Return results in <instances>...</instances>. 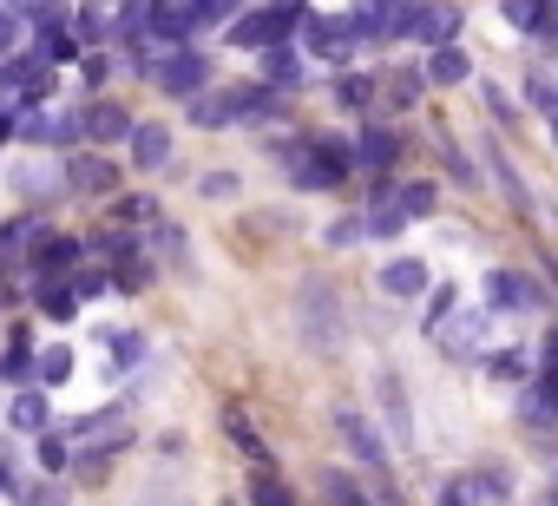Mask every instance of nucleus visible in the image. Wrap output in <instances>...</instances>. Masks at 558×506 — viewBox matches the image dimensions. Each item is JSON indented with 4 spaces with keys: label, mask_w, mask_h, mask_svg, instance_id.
Wrapping results in <instances>:
<instances>
[{
    "label": "nucleus",
    "mask_w": 558,
    "mask_h": 506,
    "mask_svg": "<svg viewBox=\"0 0 558 506\" xmlns=\"http://www.w3.org/2000/svg\"><path fill=\"white\" fill-rule=\"evenodd\" d=\"M296 27H310V8H243L223 40L243 53H276V47H290Z\"/></svg>",
    "instance_id": "obj_1"
},
{
    "label": "nucleus",
    "mask_w": 558,
    "mask_h": 506,
    "mask_svg": "<svg viewBox=\"0 0 558 506\" xmlns=\"http://www.w3.org/2000/svg\"><path fill=\"white\" fill-rule=\"evenodd\" d=\"M151 86L165 93V99H204L210 93V53H197V47H184V53H165L158 60V73H151Z\"/></svg>",
    "instance_id": "obj_2"
},
{
    "label": "nucleus",
    "mask_w": 558,
    "mask_h": 506,
    "mask_svg": "<svg viewBox=\"0 0 558 506\" xmlns=\"http://www.w3.org/2000/svg\"><path fill=\"white\" fill-rule=\"evenodd\" d=\"M80 125H86V152L132 145V132H138V119H132L119 99H86V106H80Z\"/></svg>",
    "instance_id": "obj_3"
},
{
    "label": "nucleus",
    "mask_w": 558,
    "mask_h": 506,
    "mask_svg": "<svg viewBox=\"0 0 558 506\" xmlns=\"http://www.w3.org/2000/svg\"><path fill=\"white\" fill-rule=\"evenodd\" d=\"M66 184H73V197H112L125 184V165L112 152H73L66 158Z\"/></svg>",
    "instance_id": "obj_4"
},
{
    "label": "nucleus",
    "mask_w": 558,
    "mask_h": 506,
    "mask_svg": "<svg viewBox=\"0 0 558 506\" xmlns=\"http://www.w3.org/2000/svg\"><path fill=\"white\" fill-rule=\"evenodd\" d=\"M8 184L27 197V210L73 197V184H66V165H14V171H8Z\"/></svg>",
    "instance_id": "obj_5"
},
{
    "label": "nucleus",
    "mask_w": 558,
    "mask_h": 506,
    "mask_svg": "<svg viewBox=\"0 0 558 506\" xmlns=\"http://www.w3.org/2000/svg\"><path fill=\"white\" fill-rule=\"evenodd\" d=\"M296 310H303V329H310V342H316V349H336V342H342V323H336V290H329V284H316V277H310Z\"/></svg>",
    "instance_id": "obj_6"
},
{
    "label": "nucleus",
    "mask_w": 558,
    "mask_h": 506,
    "mask_svg": "<svg viewBox=\"0 0 558 506\" xmlns=\"http://www.w3.org/2000/svg\"><path fill=\"white\" fill-rule=\"evenodd\" d=\"M336 434L349 441V454H355L362 467H375V473L388 467V441L368 427V414H355V408H336Z\"/></svg>",
    "instance_id": "obj_7"
},
{
    "label": "nucleus",
    "mask_w": 558,
    "mask_h": 506,
    "mask_svg": "<svg viewBox=\"0 0 558 506\" xmlns=\"http://www.w3.org/2000/svg\"><path fill=\"white\" fill-rule=\"evenodd\" d=\"M125 152H132V171H145V178L165 171V165H171V125H165V119H138V132H132Z\"/></svg>",
    "instance_id": "obj_8"
},
{
    "label": "nucleus",
    "mask_w": 558,
    "mask_h": 506,
    "mask_svg": "<svg viewBox=\"0 0 558 506\" xmlns=\"http://www.w3.org/2000/svg\"><path fill=\"white\" fill-rule=\"evenodd\" d=\"M8 427H14V434H34V441H40V434H53V395H47L40 382H34V388H21V395L8 401Z\"/></svg>",
    "instance_id": "obj_9"
},
{
    "label": "nucleus",
    "mask_w": 558,
    "mask_h": 506,
    "mask_svg": "<svg viewBox=\"0 0 558 506\" xmlns=\"http://www.w3.org/2000/svg\"><path fill=\"white\" fill-rule=\"evenodd\" d=\"M453 27H460V14H447V8H401V34H408V40H427V47H440V53H447Z\"/></svg>",
    "instance_id": "obj_10"
},
{
    "label": "nucleus",
    "mask_w": 558,
    "mask_h": 506,
    "mask_svg": "<svg viewBox=\"0 0 558 506\" xmlns=\"http://www.w3.org/2000/svg\"><path fill=\"white\" fill-rule=\"evenodd\" d=\"M223 434H230V447H236L256 473H276V454H269V441L250 427V414H243V408H223Z\"/></svg>",
    "instance_id": "obj_11"
},
{
    "label": "nucleus",
    "mask_w": 558,
    "mask_h": 506,
    "mask_svg": "<svg viewBox=\"0 0 558 506\" xmlns=\"http://www.w3.org/2000/svg\"><path fill=\"white\" fill-rule=\"evenodd\" d=\"M34 375H40V342L27 329H14V342L0 349V382H14V395H21V388H34Z\"/></svg>",
    "instance_id": "obj_12"
},
{
    "label": "nucleus",
    "mask_w": 558,
    "mask_h": 506,
    "mask_svg": "<svg viewBox=\"0 0 558 506\" xmlns=\"http://www.w3.org/2000/svg\"><path fill=\"white\" fill-rule=\"evenodd\" d=\"M303 47H310L316 60H349V47H355V27H349V21H316V14H310V27H303Z\"/></svg>",
    "instance_id": "obj_13"
},
{
    "label": "nucleus",
    "mask_w": 558,
    "mask_h": 506,
    "mask_svg": "<svg viewBox=\"0 0 558 506\" xmlns=\"http://www.w3.org/2000/svg\"><path fill=\"white\" fill-rule=\"evenodd\" d=\"M263 86L283 99V93H296L303 86V53L296 47H276V53H263Z\"/></svg>",
    "instance_id": "obj_14"
},
{
    "label": "nucleus",
    "mask_w": 558,
    "mask_h": 506,
    "mask_svg": "<svg viewBox=\"0 0 558 506\" xmlns=\"http://www.w3.org/2000/svg\"><path fill=\"white\" fill-rule=\"evenodd\" d=\"M73 40L86 53H106L112 47V8H73Z\"/></svg>",
    "instance_id": "obj_15"
},
{
    "label": "nucleus",
    "mask_w": 558,
    "mask_h": 506,
    "mask_svg": "<svg viewBox=\"0 0 558 506\" xmlns=\"http://www.w3.org/2000/svg\"><path fill=\"white\" fill-rule=\"evenodd\" d=\"M14 145H27V152H60V112H53V106H47V112H21Z\"/></svg>",
    "instance_id": "obj_16"
},
{
    "label": "nucleus",
    "mask_w": 558,
    "mask_h": 506,
    "mask_svg": "<svg viewBox=\"0 0 558 506\" xmlns=\"http://www.w3.org/2000/svg\"><path fill=\"white\" fill-rule=\"evenodd\" d=\"M106 349H112V362H106V375H132L145 356H151V342H145V329H112L106 336Z\"/></svg>",
    "instance_id": "obj_17"
},
{
    "label": "nucleus",
    "mask_w": 558,
    "mask_h": 506,
    "mask_svg": "<svg viewBox=\"0 0 558 506\" xmlns=\"http://www.w3.org/2000/svg\"><path fill=\"white\" fill-rule=\"evenodd\" d=\"M395 152H401V138H395L388 125H368V132L355 138V165H368V171H388Z\"/></svg>",
    "instance_id": "obj_18"
},
{
    "label": "nucleus",
    "mask_w": 558,
    "mask_h": 506,
    "mask_svg": "<svg viewBox=\"0 0 558 506\" xmlns=\"http://www.w3.org/2000/svg\"><path fill=\"white\" fill-rule=\"evenodd\" d=\"M112 217H119V230H158V224H165V210H158V197H151V191L119 197V204H112Z\"/></svg>",
    "instance_id": "obj_19"
},
{
    "label": "nucleus",
    "mask_w": 558,
    "mask_h": 506,
    "mask_svg": "<svg viewBox=\"0 0 558 506\" xmlns=\"http://www.w3.org/2000/svg\"><path fill=\"white\" fill-rule=\"evenodd\" d=\"M486 290H493V310H525V303H538L532 277H519V270H493Z\"/></svg>",
    "instance_id": "obj_20"
},
{
    "label": "nucleus",
    "mask_w": 558,
    "mask_h": 506,
    "mask_svg": "<svg viewBox=\"0 0 558 506\" xmlns=\"http://www.w3.org/2000/svg\"><path fill=\"white\" fill-rule=\"evenodd\" d=\"M73 369H80V362H73V342H40V375H34V382H40L47 395H53V388H66V382H73Z\"/></svg>",
    "instance_id": "obj_21"
},
{
    "label": "nucleus",
    "mask_w": 558,
    "mask_h": 506,
    "mask_svg": "<svg viewBox=\"0 0 558 506\" xmlns=\"http://www.w3.org/2000/svg\"><path fill=\"white\" fill-rule=\"evenodd\" d=\"M73 447H80V441H73L66 427H53V434H40V441H34V460H40V473H73V460H80Z\"/></svg>",
    "instance_id": "obj_22"
},
{
    "label": "nucleus",
    "mask_w": 558,
    "mask_h": 506,
    "mask_svg": "<svg viewBox=\"0 0 558 506\" xmlns=\"http://www.w3.org/2000/svg\"><path fill=\"white\" fill-rule=\"evenodd\" d=\"M184 112H191V125H197V132H217V125H230V119H236V93H204V99H191Z\"/></svg>",
    "instance_id": "obj_23"
},
{
    "label": "nucleus",
    "mask_w": 558,
    "mask_h": 506,
    "mask_svg": "<svg viewBox=\"0 0 558 506\" xmlns=\"http://www.w3.org/2000/svg\"><path fill=\"white\" fill-rule=\"evenodd\" d=\"M381 290H388V297H427V264L395 257V264L381 270Z\"/></svg>",
    "instance_id": "obj_24"
},
{
    "label": "nucleus",
    "mask_w": 558,
    "mask_h": 506,
    "mask_svg": "<svg viewBox=\"0 0 558 506\" xmlns=\"http://www.w3.org/2000/svg\"><path fill=\"white\" fill-rule=\"evenodd\" d=\"M349 27H355V40H388V34H401V8H355Z\"/></svg>",
    "instance_id": "obj_25"
},
{
    "label": "nucleus",
    "mask_w": 558,
    "mask_h": 506,
    "mask_svg": "<svg viewBox=\"0 0 558 506\" xmlns=\"http://www.w3.org/2000/svg\"><path fill=\"white\" fill-rule=\"evenodd\" d=\"M66 290H73V297H80V310H86V303H99V297H119V277H112V270H99V264H86Z\"/></svg>",
    "instance_id": "obj_26"
},
{
    "label": "nucleus",
    "mask_w": 558,
    "mask_h": 506,
    "mask_svg": "<svg viewBox=\"0 0 558 506\" xmlns=\"http://www.w3.org/2000/svg\"><path fill=\"white\" fill-rule=\"evenodd\" d=\"M34 310H40L47 323H73V316H80V297H73L66 284H47V290H34Z\"/></svg>",
    "instance_id": "obj_27"
},
{
    "label": "nucleus",
    "mask_w": 558,
    "mask_h": 506,
    "mask_svg": "<svg viewBox=\"0 0 558 506\" xmlns=\"http://www.w3.org/2000/svg\"><path fill=\"white\" fill-rule=\"evenodd\" d=\"M80 86H86L93 99H112V93H106V86H112V53H86V60H80Z\"/></svg>",
    "instance_id": "obj_28"
},
{
    "label": "nucleus",
    "mask_w": 558,
    "mask_h": 506,
    "mask_svg": "<svg viewBox=\"0 0 558 506\" xmlns=\"http://www.w3.org/2000/svg\"><path fill=\"white\" fill-rule=\"evenodd\" d=\"M395 204H401V217H427L440 197H434V184H427V178H414V184H395Z\"/></svg>",
    "instance_id": "obj_29"
},
{
    "label": "nucleus",
    "mask_w": 558,
    "mask_h": 506,
    "mask_svg": "<svg viewBox=\"0 0 558 506\" xmlns=\"http://www.w3.org/2000/svg\"><path fill=\"white\" fill-rule=\"evenodd\" d=\"M243 499H250V506H296V493H290L283 480H276V473H256Z\"/></svg>",
    "instance_id": "obj_30"
},
{
    "label": "nucleus",
    "mask_w": 558,
    "mask_h": 506,
    "mask_svg": "<svg viewBox=\"0 0 558 506\" xmlns=\"http://www.w3.org/2000/svg\"><path fill=\"white\" fill-rule=\"evenodd\" d=\"M40 60H47V67H73V60H86V47H80L73 27H66V34H47V40H40Z\"/></svg>",
    "instance_id": "obj_31"
},
{
    "label": "nucleus",
    "mask_w": 558,
    "mask_h": 506,
    "mask_svg": "<svg viewBox=\"0 0 558 506\" xmlns=\"http://www.w3.org/2000/svg\"><path fill=\"white\" fill-rule=\"evenodd\" d=\"M447 349H453V356H480V349H486V323H480V316L453 323V329H447Z\"/></svg>",
    "instance_id": "obj_32"
},
{
    "label": "nucleus",
    "mask_w": 558,
    "mask_h": 506,
    "mask_svg": "<svg viewBox=\"0 0 558 506\" xmlns=\"http://www.w3.org/2000/svg\"><path fill=\"white\" fill-rule=\"evenodd\" d=\"M323 493H329L336 506H375V499H368V493H362V486L342 473V467H329V473H323Z\"/></svg>",
    "instance_id": "obj_33"
},
{
    "label": "nucleus",
    "mask_w": 558,
    "mask_h": 506,
    "mask_svg": "<svg viewBox=\"0 0 558 506\" xmlns=\"http://www.w3.org/2000/svg\"><path fill=\"white\" fill-rule=\"evenodd\" d=\"M236 191H243L236 171H204V178H197V197H210V204H230Z\"/></svg>",
    "instance_id": "obj_34"
},
{
    "label": "nucleus",
    "mask_w": 558,
    "mask_h": 506,
    "mask_svg": "<svg viewBox=\"0 0 558 506\" xmlns=\"http://www.w3.org/2000/svg\"><path fill=\"white\" fill-rule=\"evenodd\" d=\"M336 99H342V106H355V112H362V106H368V99H375V80H368V73H342V80H336Z\"/></svg>",
    "instance_id": "obj_35"
},
{
    "label": "nucleus",
    "mask_w": 558,
    "mask_h": 506,
    "mask_svg": "<svg viewBox=\"0 0 558 506\" xmlns=\"http://www.w3.org/2000/svg\"><path fill=\"white\" fill-rule=\"evenodd\" d=\"M427 80H434V86H453V80H466V60H460V53L447 47V53H434V67H427Z\"/></svg>",
    "instance_id": "obj_36"
},
{
    "label": "nucleus",
    "mask_w": 558,
    "mask_h": 506,
    "mask_svg": "<svg viewBox=\"0 0 558 506\" xmlns=\"http://www.w3.org/2000/svg\"><path fill=\"white\" fill-rule=\"evenodd\" d=\"M21 53V8H0V60Z\"/></svg>",
    "instance_id": "obj_37"
},
{
    "label": "nucleus",
    "mask_w": 558,
    "mask_h": 506,
    "mask_svg": "<svg viewBox=\"0 0 558 506\" xmlns=\"http://www.w3.org/2000/svg\"><path fill=\"white\" fill-rule=\"evenodd\" d=\"M421 86H427L421 73H395V80H388V99H395V106H414V99H421Z\"/></svg>",
    "instance_id": "obj_38"
},
{
    "label": "nucleus",
    "mask_w": 558,
    "mask_h": 506,
    "mask_svg": "<svg viewBox=\"0 0 558 506\" xmlns=\"http://www.w3.org/2000/svg\"><path fill=\"white\" fill-rule=\"evenodd\" d=\"M362 230H368L362 217H342V224H329V250H355V243H362Z\"/></svg>",
    "instance_id": "obj_39"
},
{
    "label": "nucleus",
    "mask_w": 558,
    "mask_h": 506,
    "mask_svg": "<svg viewBox=\"0 0 558 506\" xmlns=\"http://www.w3.org/2000/svg\"><path fill=\"white\" fill-rule=\"evenodd\" d=\"M0 493H27V486H21V467H14L8 447H0Z\"/></svg>",
    "instance_id": "obj_40"
},
{
    "label": "nucleus",
    "mask_w": 558,
    "mask_h": 506,
    "mask_svg": "<svg viewBox=\"0 0 558 506\" xmlns=\"http://www.w3.org/2000/svg\"><path fill=\"white\" fill-rule=\"evenodd\" d=\"M21 506H66V493H60V486H27Z\"/></svg>",
    "instance_id": "obj_41"
},
{
    "label": "nucleus",
    "mask_w": 558,
    "mask_h": 506,
    "mask_svg": "<svg viewBox=\"0 0 558 506\" xmlns=\"http://www.w3.org/2000/svg\"><path fill=\"white\" fill-rule=\"evenodd\" d=\"M538 401H545V414H558V375H551V369L538 375Z\"/></svg>",
    "instance_id": "obj_42"
},
{
    "label": "nucleus",
    "mask_w": 558,
    "mask_h": 506,
    "mask_svg": "<svg viewBox=\"0 0 558 506\" xmlns=\"http://www.w3.org/2000/svg\"><path fill=\"white\" fill-rule=\"evenodd\" d=\"M447 310H453V290H434V303H427V323H440Z\"/></svg>",
    "instance_id": "obj_43"
},
{
    "label": "nucleus",
    "mask_w": 558,
    "mask_h": 506,
    "mask_svg": "<svg viewBox=\"0 0 558 506\" xmlns=\"http://www.w3.org/2000/svg\"><path fill=\"white\" fill-rule=\"evenodd\" d=\"M440 506H473V499H466L460 486H447V493H440Z\"/></svg>",
    "instance_id": "obj_44"
},
{
    "label": "nucleus",
    "mask_w": 558,
    "mask_h": 506,
    "mask_svg": "<svg viewBox=\"0 0 558 506\" xmlns=\"http://www.w3.org/2000/svg\"><path fill=\"white\" fill-rule=\"evenodd\" d=\"M545 349H551V356H545V362H551V375H558V336H551V342H545Z\"/></svg>",
    "instance_id": "obj_45"
}]
</instances>
